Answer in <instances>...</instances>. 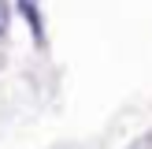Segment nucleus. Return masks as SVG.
Listing matches in <instances>:
<instances>
[{
  "mask_svg": "<svg viewBox=\"0 0 152 149\" xmlns=\"http://www.w3.org/2000/svg\"><path fill=\"white\" fill-rule=\"evenodd\" d=\"M11 30V4L7 0H0V37Z\"/></svg>",
  "mask_w": 152,
  "mask_h": 149,
  "instance_id": "f03ea898",
  "label": "nucleus"
},
{
  "mask_svg": "<svg viewBox=\"0 0 152 149\" xmlns=\"http://www.w3.org/2000/svg\"><path fill=\"white\" fill-rule=\"evenodd\" d=\"M126 149H152V131H145L141 138H134V142H130Z\"/></svg>",
  "mask_w": 152,
  "mask_h": 149,
  "instance_id": "7ed1b4c3",
  "label": "nucleus"
},
{
  "mask_svg": "<svg viewBox=\"0 0 152 149\" xmlns=\"http://www.w3.org/2000/svg\"><path fill=\"white\" fill-rule=\"evenodd\" d=\"M19 15L26 19L30 34H34V45H45V22H41V4H37V0H19Z\"/></svg>",
  "mask_w": 152,
  "mask_h": 149,
  "instance_id": "f257e3e1",
  "label": "nucleus"
}]
</instances>
